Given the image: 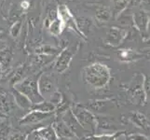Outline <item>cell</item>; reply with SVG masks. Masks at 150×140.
<instances>
[{
    "mask_svg": "<svg viewBox=\"0 0 150 140\" xmlns=\"http://www.w3.org/2000/svg\"><path fill=\"white\" fill-rule=\"evenodd\" d=\"M38 77L39 76H30L23 80L15 82L14 84V89L26 96L33 105L44 101V98L40 95L38 91Z\"/></svg>",
    "mask_w": 150,
    "mask_h": 140,
    "instance_id": "obj_1",
    "label": "cell"
},
{
    "mask_svg": "<svg viewBox=\"0 0 150 140\" xmlns=\"http://www.w3.org/2000/svg\"><path fill=\"white\" fill-rule=\"evenodd\" d=\"M84 80L87 84L94 88L103 87L109 80V71L105 66L100 64H94L84 69Z\"/></svg>",
    "mask_w": 150,
    "mask_h": 140,
    "instance_id": "obj_2",
    "label": "cell"
},
{
    "mask_svg": "<svg viewBox=\"0 0 150 140\" xmlns=\"http://www.w3.org/2000/svg\"><path fill=\"white\" fill-rule=\"evenodd\" d=\"M71 111L73 112L77 122L86 132L91 134L95 133L98 125V120L90 110L82 106L75 105L71 108Z\"/></svg>",
    "mask_w": 150,
    "mask_h": 140,
    "instance_id": "obj_3",
    "label": "cell"
},
{
    "mask_svg": "<svg viewBox=\"0 0 150 140\" xmlns=\"http://www.w3.org/2000/svg\"><path fill=\"white\" fill-rule=\"evenodd\" d=\"M38 85V91L40 95L44 98V100L49 101L57 92L55 82L50 75L47 74L39 75Z\"/></svg>",
    "mask_w": 150,
    "mask_h": 140,
    "instance_id": "obj_4",
    "label": "cell"
},
{
    "mask_svg": "<svg viewBox=\"0 0 150 140\" xmlns=\"http://www.w3.org/2000/svg\"><path fill=\"white\" fill-rule=\"evenodd\" d=\"M62 120L64 121V122L66 124V126L69 128V130L73 133V134L77 138L83 137L86 131L81 127L79 122H77L76 117L74 116L73 112L71 111V109L66 110L63 115H62Z\"/></svg>",
    "mask_w": 150,
    "mask_h": 140,
    "instance_id": "obj_5",
    "label": "cell"
},
{
    "mask_svg": "<svg viewBox=\"0 0 150 140\" xmlns=\"http://www.w3.org/2000/svg\"><path fill=\"white\" fill-rule=\"evenodd\" d=\"M74 55H75V53L73 51V50H71V49L66 48L64 50H62L55 62V65H54L55 70L58 72V73H64V72L67 70V68L69 67Z\"/></svg>",
    "mask_w": 150,
    "mask_h": 140,
    "instance_id": "obj_6",
    "label": "cell"
},
{
    "mask_svg": "<svg viewBox=\"0 0 150 140\" xmlns=\"http://www.w3.org/2000/svg\"><path fill=\"white\" fill-rule=\"evenodd\" d=\"M51 115H52V113H44V112H40L38 110H32L21 120L20 123L23 124V125H29V124L38 123L44 120H47Z\"/></svg>",
    "mask_w": 150,
    "mask_h": 140,
    "instance_id": "obj_7",
    "label": "cell"
},
{
    "mask_svg": "<svg viewBox=\"0 0 150 140\" xmlns=\"http://www.w3.org/2000/svg\"><path fill=\"white\" fill-rule=\"evenodd\" d=\"M51 127L53 128V130L55 131L57 136L58 138L61 137H75V136L73 134L69 128L66 126V124L64 122V121L61 119H56V120L53 122Z\"/></svg>",
    "mask_w": 150,
    "mask_h": 140,
    "instance_id": "obj_8",
    "label": "cell"
},
{
    "mask_svg": "<svg viewBox=\"0 0 150 140\" xmlns=\"http://www.w3.org/2000/svg\"><path fill=\"white\" fill-rule=\"evenodd\" d=\"M12 95H13L14 102L16 103V105L19 106L21 108H23V109H25V110L32 109L33 104L31 103V101L28 99L26 96L23 95V93H21L18 91L13 89Z\"/></svg>",
    "mask_w": 150,
    "mask_h": 140,
    "instance_id": "obj_9",
    "label": "cell"
},
{
    "mask_svg": "<svg viewBox=\"0 0 150 140\" xmlns=\"http://www.w3.org/2000/svg\"><path fill=\"white\" fill-rule=\"evenodd\" d=\"M13 59V53L8 47H6L2 50H0V65L2 67V70L7 69L10 65Z\"/></svg>",
    "mask_w": 150,
    "mask_h": 140,
    "instance_id": "obj_10",
    "label": "cell"
},
{
    "mask_svg": "<svg viewBox=\"0 0 150 140\" xmlns=\"http://www.w3.org/2000/svg\"><path fill=\"white\" fill-rule=\"evenodd\" d=\"M64 23L62 21L59 17L56 18L55 20H53L52 22H50L48 25L47 27L50 31V33L53 36H59L62 32H63V30L64 28Z\"/></svg>",
    "mask_w": 150,
    "mask_h": 140,
    "instance_id": "obj_11",
    "label": "cell"
},
{
    "mask_svg": "<svg viewBox=\"0 0 150 140\" xmlns=\"http://www.w3.org/2000/svg\"><path fill=\"white\" fill-rule=\"evenodd\" d=\"M11 109V100L9 95L6 92H0V111L3 113H8Z\"/></svg>",
    "mask_w": 150,
    "mask_h": 140,
    "instance_id": "obj_12",
    "label": "cell"
},
{
    "mask_svg": "<svg viewBox=\"0 0 150 140\" xmlns=\"http://www.w3.org/2000/svg\"><path fill=\"white\" fill-rule=\"evenodd\" d=\"M56 108V106L53 105L52 103L44 100L39 104H37V105H33L32 109L31 110H38L40 112H44V113H52Z\"/></svg>",
    "mask_w": 150,
    "mask_h": 140,
    "instance_id": "obj_13",
    "label": "cell"
},
{
    "mask_svg": "<svg viewBox=\"0 0 150 140\" xmlns=\"http://www.w3.org/2000/svg\"><path fill=\"white\" fill-rule=\"evenodd\" d=\"M121 39V34L120 31L117 29L116 27L111 28L109 31L107 32L106 35V41L108 43H110L112 45H117L120 42Z\"/></svg>",
    "mask_w": 150,
    "mask_h": 140,
    "instance_id": "obj_14",
    "label": "cell"
},
{
    "mask_svg": "<svg viewBox=\"0 0 150 140\" xmlns=\"http://www.w3.org/2000/svg\"><path fill=\"white\" fill-rule=\"evenodd\" d=\"M45 140H58V136L51 126L41 128L37 131Z\"/></svg>",
    "mask_w": 150,
    "mask_h": 140,
    "instance_id": "obj_15",
    "label": "cell"
},
{
    "mask_svg": "<svg viewBox=\"0 0 150 140\" xmlns=\"http://www.w3.org/2000/svg\"><path fill=\"white\" fill-rule=\"evenodd\" d=\"M132 122L136 124V125L140 126L141 128L143 129H148L149 125H148V122L146 120V118L144 117L143 114L141 113H138V112H135V113H132Z\"/></svg>",
    "mask_w": 150,
    "mask_h": 140,
    "instance_id": "obj_16",
    "label": "cell"
},
{
    "mask_svg": "<svg viewBox=\"0 0 150 140\" xmlns=\"http://www.w3.org/2000/svg\"><path fill=\"white\" fill-rule=\"evenodd\" d=\"M96 18L100 22H106L110 18V11L106 8H99L96 10Z\"/></svg>",
    "mask_w": 150,
    "mask_h": 140,
    "instance_id": "obj_17",
    "label": "cell"
},
{
    "mask_svg": "<svg viewBox=\"0 0 150 140\" xmlns=\"http://www.w3.org/2000/svg\"><path fill=\"white\" fill-rule=\"evenodd\" d=\"M22 25H23V23H22V21H17V22H15L13 24H12V26L11 28H10L9 30V33L10 35H11V37L12 38H17L20 32H21V30H22Z\"/></svg>",
    "mask_w": 150,
    "mask_h": 140,
    "instance_id": "obj_18",
    "label": "cell"
},
{
    "mask_svg": "<svg viewBox=\"0 0 150 140\" xmlns=\"http://www.w3.org/2000/svg\"><path fill=\"white\" fill-rule=\"evenodd\" d=\"M127 0H113V8L115 12H118L125 7Z\"/></svg>",
    "mask_w": 150,
    "mask_h": 140,
    "instance_id": "obj_19",
    "label": "cell"
},
{
    "mask_svg": "<svg viewBox=\"0 0 150 140\" xmlns=\"http://www.w3.org/2000/svg\"><path fill=\"white\" fill-rule=\"evenodd\" d=\"M37 53H45V54H54L56 53V49L52 48V47L50 46H43L39 48L38 50H37Z\"/></svg>",
    "mask_w": 150,
    "mask_h": 140,
    "instance_id": "obj_20",
    "label": "cell"
},
{
    "mask_svg": "<svg viewBox=\"0 0 150 140\" xmlns=\"http://www.w3.org/2000/svg\"><path fill=\"white\" fill-rule=\"evenodd\" d=\"M115 136H111V134H101V136L91 137V140H115Z\"/></svg>",
    "mask_w": 150,
    "mask_h": 140,
    "instance_id": "obj_21",
    "label": "cell"
},
{
    "mask_svg": "<svg viewBox=\"0 0 150 140\" xmlns=\"http://www.w3.org/2000/svg\"><path fill=\"white\" fill-rule=\"evenodd\" d=\"M130 138L132 140H149L146 136H143V134H132Z\"/></svg>",
    "mask_w": 150,
    "mask_h": 140,
    "instance_id": "obj_22",
    "label": "cell"
},
{
    "mask_svg": "<svg viewBox=\"0 0 150 140\" xmlns=\"http://www.w3.org/2000/svg\"><path fill=\"white\" fill-rule=\"evenodd\" d=\"M26 139V136H23V134H15L10 137L9 140H25Z\"/></svg>",
    "mask_w": 150,
    "mask_h": 140,
    "instance_id": "obj_23",
    "label": "cell"
},
{
    "mask_svg": "<svg viewBox=\"0 0 150 140\" xmlns=\"http://www.w3.org/2000/svg\"><path fill=\"white\" fill-rule=\"evenodd\" d=\"M32 140H45L42 136H40V134L35 131V133H34V134H33V138H32Z\"/></svg>",
    "mask_w": 150,
    "mask_h": 140,
    "instance_id": "obj_24",
    "label": "cell"
},
{
    "mask_svg": "<svg viewBox=\"0 0 150 140\" xmlns=\"http://www.w3.org/2000/svg\"><path fill=\"white\" fill-rule=\"evenodd\" d=\"M22 8L23 9H28L29 8V6H30V3L28 2V1H26V0H24V1H23L22 2Z\"/></svg>",
    "mask_w": 150,
    "mask_h": 140,
    "instance_id": "obj_25",
    "label": "cell"
},
{
    "mask_svg": "<svg viewBox=\"0 0 150 140\" xmlns=\"http://www.w3.org/2000/svg\"><path fill=\"white\" fill-rule=\"evenodd\" d=\"M146 91L150 93V77H148V80L146 82Z\"/></svg>",
    "mask_w": 150,
    "mask_h": 140,
    "instance_id": "obj_26",
    "label": "cell"
},
{
    "mask_svg": "<svg viewBox=\"0 0 150 140\" xmlns=\"http://www.w3.org/2000/svg\"><path fill=\"white\" fill-rule=\"evenodd\" d=\"M58 140H79V138L77 137H61V138H58Z\"/></svg>",
    "mask_w": 150,
    "mask_h": 140,
    "instance_id": "obj_27",
    "label": "cell"
},
{
    "mask_svg": "<svg viewBox=\"0 0 150 140\" xmlns=\"http://www.w3.org/2000/svg\"><path fill=\"white\" fill-rule=\"evenodd\" d=\"M7 47V45L5 44V42H3V41H0V50H2L3 49H5Z\"/></svg>",
    "mask_w": 150,
    "mask_h": 140,
    "instance_id": "obj_28",
    "label": "cell"
},
{
    "mask_svg": "<svg viewBox=\"0 0 150 140\" xmlns=\"http://www.w3.org/2000/svg\"><path fill=\"white\" fill-rule=\"evenodd\" d=\"M115 140H125V138H124V136H122V134H120L117 137H115Z\"/></svg>",
    "mask_w": 150,
    "mask_h": 140,
    "instance_id": "obj_29",
    "label": "cell"
},
{
    "mask_svg": "<svg viewBox=\"0 0 150 140\" xmlns=\"http://www.w3.org/2000/svg\"><path fill=\"white\" fill-rule=\"evenodd\" d=\"M3 33V28L1 27V26H0V35H1Z\"/></svg>",
    "mask_w": 150,
    "mask_h": 140,
    "instance_id": "obj_30",
    "label": "cell"
},
{
    "mask_svg": "<svg viewBox=\"0 0 150 140\" xmlns=\"http://www.w3.org/2000/svg\"><path fill=\"white\" fill-rule=\"evenodd\" d=\"M1 74H2V67L0 65V77H1Z\"/></svg>",
    "mask_w": 150,
    "mask_h": 140,
    "instance_id": "obj_31",
    "label": "cell"
}]
</instances>
